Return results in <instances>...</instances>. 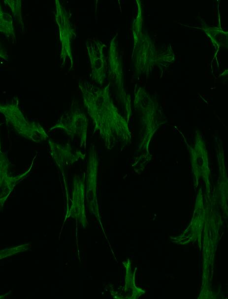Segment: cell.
Here are the masks:
<instances>
[{
	"mask_svg": "<svg viewBox=\"0 0 228 299\" xmlns=\"http://www.w3.org/2000/svg\"><path fill=\"white\" fill-rule=\"evenodd\" d=\"M85 45L90 59L92 79L102 85L106 77L107 62L104 53L106 45L100 40L94 38H88Z\"/></svg>",
	"mask_w": 228,
	"mask_h": 299,
	"instance_id": "obj_5",
	"label": "cell"
},
{
	"mask_svg": "<svg viewBox=\"0 0 228 299\" xmlns=\"http://www.w3.org/2000/svg\"><path fill=\"white\" fill-rule=\"evenodd\" d=\"M10 164L6 155L0 146V204H2L14 186L28 173L12 175L10 171Z\"/></svg>",
	"mask_w": 228,
	"mask_h": 299,
	"instance_id": "obj_9",
	"label": "cell"
},
{
	"mask_svg": "<svg viewBox=\"0 0 228 299\" xmlns=\"http://www.w3.org/2000/svg\"><path fill=\"white\" fill-rule=\"evenodd\" d=\"M110 84L98 87L88 81L78 83L94 130L98 133L108 150L113 149L119 142L128 144L131 139L128 122L119 113L111 98Z\"/></svg>",
	"mask_w": 228,
	"mask_h": 299,
	"instance_id": "obj_1",
	"label": "cell"
},
{
	"mask_svg": "<svg viewBox=\"0 0 228 299\" xmlns=\"http://www.w3.org/2000/svg\"><path fill=\"white\" fill-rule=\"evenodd\" d=\"M48 142L50 155L63 173L66 166L85 158V154L80 150L73 149L69 143L61 144L50 138Z\"/></svg>",
	"mask_w": 228,
	"mask_h": 299,
	"instance_id": "obj_8",
	"label": "cell"
},
{
	"mask_svg": "<svg viewBox=\"0 0 228 299\" xmlns=\"http://www.w3.org/2000/svg\"><path fill=\"white\" fill-rule=\"evenodd\" d=\"M85 173L81 175L75 174L73 180V192L72 203L70 208L71 213H73V216L82 221L84 217L85 206ZM85 218V217H84Z\"/></svg>",
	"mask_w": 228,
	"mask_h": 299,
	"instance_id": "obj_11",
	"label": "cell"
},
{
	"mask_svg": "<svg viewBox=\"0 0 228 299\" xmlns=\"http://www.w3.org/2000/svg\"><path fill=\"white\" fill-rule=\"evenodd\" d=\"M98 169V153L95 145L92 144L89 152L85 180L87 201L90 209L94 213H98L97 197Z\"/></svg>",
	"mask_w": 228,
	"mask_h": 299,
	"instance_id": "obj_7",
	"label": "cell"
},
{
	"mask_svg": "<svg viewBox=\"0 0 228 299\" xmlns=\"http://www.w3.org/2000/svg\"><path fill=\"white\" fill-rule=\"evenodd\" d=\"M190 154L193 174L195 182L200 178L209 183L210 171L209 167L207 152L204 141L200 133H197L193 146H190Z\"/></svg>",
	"mask_w": 228,
	"mask_h": 299,
	"instance_id": "obj_6",
	"label": "cell"
},
{
	"mask_svg": "<svg viewBox=\"0 0 228 299\" xmlns=\"http://www.w3.org/2000/svg\"><path fill=\"white\" fill-rule=\"evenodd\" d=\"M5 2L9 6L12 10L14 16L19 21V23L23 24L21 17V1L5 0Z\"/></svg>",
	"mask_w": 228,
	"mask_h": 299,
	"instance_id": "obj_13",
	"label": "cell"
},
{
	"mask_svg": "<svg viewBox=\"0 0 228 299\" xmlns=\"http://www.w3.org/2000/svg\"><path fill=\"white\" fill-rule=\"evenodd\" d=\"M115 35L110 40L108 51L109 75L118 87L120 95L126 101V96L124 89L123 74L122 64L119 54Z\"/></svg>",
	"mask_w": 228,
	"mask_h": 299,
	"instance_id": "obj_10",
	"label": "cell"
},
{
	"mask_svg": "<svg viewBox=\"0 0 228 299\" xmlns=\"http://www.w3.org/2000/svg\"><path fill=\"white\" fill-rule=\"evenodd\" d=\"M88 120L85 113L79 108L75 107L63 114L51 130H63L70 138H79L80 147L86 149Z\"/></svg>",
	"mask_w": 228,
	"mask_h": 299,
	"instance_id": "obj_4",
	"label": "cell"
},
{
	"mask_svg": "<svg viewBox=\"0 0 228 299\" xmlns=\"http://www.w3.org/2000/svg\"><path fill=\"white\" fill-rule=\"evenodd\" d=\"M0 113L4 116L6 123L22 137L37 143L49 138L42 126L28 120L16 103L0 104Z\"/></svg>",
	"mask_w": 228,
	"mask_h": 299,
	"instance_id": "obj_2",
	"label": "cell"
},
{
	"mask_svg": "<svg viewBox=\"0 0 228 299\" xmlns=\"http://www.w3.org/2000/svg\"><path fill=\"white\" fill-rule=\"evenodd\" d=\"M55 21L58 27L59 39L61 44L60 59L63 64L70 62V68L73 66L72 41L76 36L75 29L70 16L65 6L59 0H55Z\"/></svg>",
	"mask_w": 228,
	"mask_h": 299,
	"instance_id": "obj_3",
	"label": "cell"
},
{
	"mask_svg": "<svg viewBox=\"0 0 228 299\" xmlns=\"http://www.w3.org/2000/svg\"><path fill=\"white\" fill-rule=\"evenodd\" d=\"M0 33L7 36H14V30L11 16L4 12L0 3Z\"/></svg>",
	"mask_w": 228,
	"mask_h": 299,
	"instance_id": "obj_12",
	"label": "cell"
},
{
	"mask_svg": "<svg viewBox=\"0 0 228 299\" xmlns=\"http://www.w3.org/2000/svg\"><path fill=\"white\" fill-rule=\"evenodd\" d=\"M0 57L5 59L7 60L8 59V57L7 55L5 49L2 46L0 42Z\"/></svg>",
	"mask_w": 228,
	"mask_h": 299,
	"instance_id": "obj_14",
	"label": "cell"
}]
</instances>
